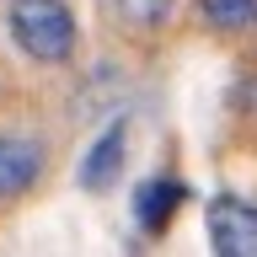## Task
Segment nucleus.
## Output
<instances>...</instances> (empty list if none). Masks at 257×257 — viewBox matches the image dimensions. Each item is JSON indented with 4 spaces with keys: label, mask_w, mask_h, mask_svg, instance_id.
I'll return each mask as SVG.
<instances>
[{
    "label": "nucleus",
    "mask_w": 257,
    "mask_h": 257,
    "mask_svg": "<svg viewBox=\"0 0 257 257\" xmlns=\"http://www.w3.org/2000/svg\"><path fill=\"white\" fill-rule=\"evenodd\" d=\"M123 156H128V118H112V123L86 145V156H80V166H75V182L86 193H107L112 182H118V172H123Z\"/></svg>",
    "instance_id": "nucleus-4"
},
{
    "label": "nucleus",
    "mask_w": 257,
    "mask_h": 257,
    "mask_svg": "<svg viewBox=\"0 0 257 257\" xmlns=\"http://www.w3.org/2000/svg\"><path fill=\"white\" fill-rule=\"evenodd\" d=\"M48 172V145L32 134H0V204L27 198Z\"/></svg>",
    "instance_id": "nucleus-3"
},
{
    "label": "nucleus",
    "mask_w": 257,
    "mask_h": 257,
    "mask_svg": "<svg viewBox=\"0 0 257 257\" xmlns=\"http://www.w3.org/2000/svg\"><path fill=\"white\" fill-rule=\"evenodd\" d=\"M188 198H193L188 182H177V177H150V182H140V193H134V220H140V230L145 236H161Z\"/></svg>",
    "instance_id": "nucleus-5"
},
{
    "label": "nucleus",
    "mask_w": 257,
    "mask_h": 257,
    "mask_svg": "<svg viewBox=\"0 0 257 257\" xmlns=\"http://www.w3.org/2000/svg\"><path fill=\"white\" fill-rule=\"evenodd\" d=\"M11 43L38 64H64L75 54V16L64 0H11L6 6Z\"/></svg>",
    "instance_id": "nucleus-1"
},
{
    "label": "nucleus",
    "mask_w": 257,
    "mask_h": 257,
    "mask_svg": "<svg viewBox=\"0 0 257 257\" xmlns=\"http://www.w3.org/2000/svg\"><path fill=\"white\" fill-rule=\"evenodd\" d=\"M172 11H177V0H112V16L128 32H161L172 22Z\"/></svg>",
    "instance_id": "nucleus-6"
},
{
    "label": "nucleus",
    "mask_w": 257,
    "mask_h": 257,
    "mask_svg": "<svg viewBox=\"0 0 257 257\" xmlns=\"http://www.w3.org/2000/svg\"><path fill=\"white\" fill-rule=\"evenodd\" d=\"M198 11L214 32H246L257 22V0H198Z\"/></svg>",
    "instance_id": "nucleus-7"
},
{
    "label": "nucleus",
    "mask_w": 257,
    "mask_h": 257,
    "mask_svg": "<svg viewBox=\"0 0 257 257\" xmlns=\"http://www.w3.org/2000/svg\"><path fill=\"white\" fill-rule=\"evenodd\" d=\"M209 246L220 257H257V204L236 198V193H214L204 204Z\"/></svg>",
    "instance_id": "nucleus-2"
}]
</instances>
